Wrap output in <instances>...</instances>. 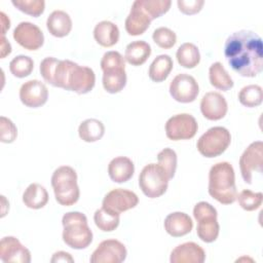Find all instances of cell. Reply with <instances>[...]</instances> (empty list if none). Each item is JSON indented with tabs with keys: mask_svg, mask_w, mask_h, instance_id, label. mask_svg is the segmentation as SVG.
<instances>
[{
	"mask_svg": "<svg viewBox=\"0 0 263 263\" xmlns=\"http://www.w3.org/2000/svg\"><path fill=\"white\" fill-rule=\"evenodd\" d=\"M224 55L237 74L255 77L263 70L262 38L250 30L233 32L225 41Z\"/></svg>",
	"mask_w": 263,
	"mask_h": 263,
	"instance_id": "obj_1",
	"label": "cell"
},
{
	"mask_svg": "<svg viewBox=\"0 0 263 263\" xmlns=\"http://www.w3.org/2000/svg\"><path fill=\"white\" fill-rule=\"evenodd\" d=\"M39 70L45 82L78 95L89 92L96 83V75L91 68L80 66L70 60L47 57L41 61Z\"/></svg>",
	"mask_w": 263,
	"mask_h": 263,
	"instance_id": "obj_2",
	"label": "cell"
},
{
	"mask_svg": "<svg viewBox=\"0 0 263 263\" xmlns=\"http://www.w3.org/2000/svg\"><path fill=\"white\" fill-rule=\"evenodd\" d=\"M208 190L209 194L222 204H230L236 200L235 174L229 162H217L211 167Z\"/></svg>",
	"mask_w": 263,
	"mask_h": 263,
	"instance_id": "obj_3",
	"label": "cell"
},
{
	"mask_svg": "<svg viewBox=\"0 0 263 263\" xmlns=\"http://www.w3.org/2000/svg\"><path fill=\"white\" fill-rule=\"evenodd\" d=\"M63 240L75 250L87 248L92 241V231L88 227L87 218L80 212H68L62 218Z\"/></svg>",
	"mask_w": 263,
	"mask_h": 263,
	"instance_id": "obj_4",
	"label": "cell"
},
{
	"mask_svg": "<svg viewBox=\"0 0 263 263\" xmlns=\"http://www.w3.org/2000/svg\"><path fill=\"white\" fill-rule=\"evenodd\" d=\"M51 186L55 200L65 206L75 204L80 196L77 184V174L69 165H62L54 170L51 176Z\"/></svg>",
	"mask_w": 263,
	"mask_h": 263,
	"instance_id": "obj_5",
	"label": "cell"
},
{
	"mask_svg": "<svg viewBox=\"0 0 263 263\" xmlns=\"http://www.w3.org/2000/svg\"><path fill=\"white\" fill-rule=\"evenodd\" d=\"M103 70V87L109 93H117L126 85L125 60L120 52L110 50L101 60Z\"/></svg>",
	"mask_w": 263,
	"mask_h": 263,
	"instance_id": "obj_6",
	"label": "cell"
},
{
	"mask_svg": "<svg viewBox=\"0 0 263 263\" xmlns=\"http://www.w3.org/2000/svg\"><path fill=\"white\" fill-rule=\"evenodd\" d=\"M193 217L197 221V236L208 243L215 241L220 231L217 210L210 202L199 201L193 209Z\"/></svg>",
	"mask_w": 263,
	"mask_h": 263,
	"instance_id": "obj_7",
	"label": "cell"
},
{
	"mask_svg": "<svg viewBox=\"0 0 263 263\" xmlns=\"http://www.w3.org/2000/svg\"><path fill=\"white\" fill-rule=\"evenodd\" d=\"M231 142V135L226 127L214 126L200 136L196 143L198 152L206 157L214 158L226 151Z\"/></svg>",
	"mask_w": 263,
	"mask_h": 263,
	"instance_id": "obj_8",
	"label": "cell"
},
{
	"mask_svg": "<svg viewBox=\"0 0 263 263\" xmlns=\"http://www.w3.org/2000/svg\"><path fill=\"white\" fill-rule=\"evenodd\" d=\"M168 181L164 170L158 163L145 165L139 176V186L149 198H157L163 195L167 189Z\"/></svg>",
	"mask_w": 263,
	"mask_h": 263,
	"instance_id": "obj_9",
	"label": "cell"
},
{
	"mask_svg": "<svg viewBox=\"0 0 263 263\" xmlns=\"http://www.w3.org/2000/svg\"><path fill=\"white\" fill-rule=\"evenodd\" d=\"M197 129L196 119L188 113L174 115L165 123V135L172 141L192 139L196 135Z\"/></svg>",
	"mask_w": 263,
	"mask_h": 263,
	"instance_id": "obj_10",
	"label": "cell"
},
{
	"mask_svg": "<svg viewBox=\"0 0 263 263\" xmlns=\"http://www.w3.org/2000/svg\"><path fill=\"white\" fill-rule=\"evenodd\" d=\"M262 166L263 143L262 141H255L246 148L239 158V168L243 181L247 184H252L253 173H262Z\"/></svg>",
	"mask_w": 263,
	"mask_h": 263,
	"instance_id": "obj_11",
	"label": "cell"
},
{
	"mask_svg": "<svg viewBox=\"0 0 263 263\" xmlns=\"http://www.w3.org/2000/svg\"><path fill=\"white\" fill-rule=\"evenodd\" d=\"M199 92V86L195 78L189 74L181 73L174 77L170 83V93L179 103H191L195 101Z\"/></svg>",
	"mask_w": 263,
	"mask_h": 263,
	"instance_id": "obj_12",
	"label": "cell"
},
{
	"mask_svg": "<svg viewBox=\"0 0 263 263\" xmlns=\"http://www.w3.org/2000/svg\"><path fill=\"white\" fill-rule=\"evenodd\" d=\"M125 246L117 239H105L92 252L91 263H121L126 259Z\"/></svg>",
	"mask_w": 263,
	"mask_h": 263,
	"instance_id": "obj_13",
	"label": "cell"
},
{
	"mask_svg": "<svg viewBox=\"0 0 263 263\" xmlns=\"http://www.w3.org/2000/svg\"><path fill=\"white\" fill-rule=\"evenodd\" d=\"M139 203L138 195L127 189L116 188L109 191L103 198L102 206L112 213L121 214L134 209Z\"/></svg>",
	"mask_w": 263,
	"mask_h": 263,
	"instance_id": "obj_14",
	"label": "cell"
},
{
	"mask_svg": "<svg viewBox=\"0 0 263 263\" xmlns=\"http://www.w3.org/2000/svg\"><path fill=\"white\" fill-rule=\"evenodd\" d=\"M12 36L17 44L28 50H37L44 43L41 29L30 22L20 23L13 30Z\"/></svg>",
	"mask_w": 263,
	"mask_h": 263,
	"instance_id": "obj_15",
	"label": "cell"
},
{
	"mask_svg": "<svg viewBox=\"0 0 263 263\" xmlns=\"http://www.w3.org/2000/svg\"><path fill=\"white\" fill-rule=\"evenodd\" d=\"M47 99L48 89L46 85L37 79L23 83L20 88V100L29 108H39L47 102Z\"/></svg>",
	"mask_w": 263,
	"mask_h": 263,
	"instance_id": "obj_16",
	"label": "cell"
},
{
	"mask_svg": "<svg viewBox=\"0 0 263 263\" xmlns=\"http://www.w3.org/2000/svg\"><path fill=\"white\" fill-rule=\"evenodd\" d=\"M0 259L3 262L30 263L31 253L14 236H5L0 241Z\"/></svg>",
	"mask_w": 263,
	"mask_h": 263,
	"instance_id": "obj_17",
	"label": "cell"
},
{
	"mask_svg": "<svg viewBox=\"0 0 263 263\" xmlns=\"http://www.w3.org/2000/svg\"><path fill=\"white\" fill-rule=\"evenodd\" d=\"M228 110L226 99L219 92H206L200 101V111L204 118L209 120L222 119Z\"/></svg>",
	"mask_w": 263,
	"mask_h": 263,
	"instance_id": "obj_18",
	"label": "cell"
},
{
	"mask_svg": "<svg viewBox=\"0 0 263 263\" xmlns=\"http://www.w3.org/2000/svg\"><path fill=\"white\" fill-rule=\"evenodd\" d=\"M205 260L204 250L193 241L177 246L171 253V263H203Z\"/></svg>",
	"mask_w": 263,
	"mask_h": 263,
	"instance_id": "obj_19",
	"label": "cell"
},
{
	"mask_svg": "<svg viewBox=\"0 0 263 263\" xmlns=\"http://www.w3.org/2000/svg\"><path fill=\"white\" fill-rule=\"evenodd\" d=\"M152 18L136 0L130 8V11L125 20V30L130 36H139L146 32L151 24Z\"/></svg>",
	"mask_w": 263,
	"mask_h": 263,
	"instance_id": "obj_20",
	"label": "cell"
},
{
	"mask_svg": "<svg viewBox=\"0 0 263 263\" xmlns=\"http://www.w3.org/2000/svg\"><path fill=\"white\" fill-rule=\"evenodd\" d=\"M163 226L171 236L180 237L191 232L193 222L187 214L183 212H174L165 217Z\"/></svg>",
	"mask_w": 263,
	"mask_h": 263,
	"instance_id": "obj_21",
	"label": "cell"
},
{
	"mask_svg": "<svg viewBox=\"0 0 263 263\" xmlns=\"http://www.w3.org/2000/svg\"><path fill=\"white\" fill-rule=\"evenodd\" d=\"M135 173V164L126 156H117L108 164V174L115 183L127 182Z\"/></svg>",
	"mask_w": 263,
	"mask_h": 263,
	"instance_id": "obj_22",
	"label": "cell"
},
{
	"mask_svg": "<svg viewBox=\"0 0 263 263\" xmlns=\"http://www.w3.org/2000/svg\"><path fill=\"white\" fill-rule=\"evenodd\" d=\"M48 32L58 38L67 36L72 30V20L64 10H53L46 20Z\"/></svg>",
	"mask_w": 263,
	"mask_h": 263,
	"instance_id": "obj_23",
	"label": "cell"
},
{
	"mask_svg": "<svg viewBox=\"0 0 263 263\" xmlns=\"http://www.w3.org/2000/svg\"><path fill=\"white\" fill-rule=\"evenodd\" d=\"M93 38L101 46L111 47L119 40V29L110 21H102L93 29Z\"/></svg>",
	"mask_w": 263,
	"mask_h": 263,
	"instance_id": "obj_24",
	"label": "cell"
},
{
	"mask_svg": "<svg viewBox=\"0 0 263 263\" xmlns=\"http://www.w3.org/2000/svg\"><path fill=\"white\" fill-rule=\"evenodd\" d=\"M151 54V46L144 40H136L127 44L124 60L132 66L143 65Z\"/></svg>",
	"mask_w": 263,
	"mask_h": 263,
	"instance_id": "obj_25",
	"label": "cell"
},
{
	"mask_svg": "<svg viewBox=\"0 0 263 263\" xmlns=\"http://www.w3.org/2000/svg\"><path fill=\"white\" fill-rule=\"evenodd\" d=\"M23 202L29 209H42L48 202V193L42 185L32 183L23 193Z\"/></svg>",
	"mask_w": 263,
	"mask_h": 263,
	"instance_id": "obj_26",
	"label": "cell"
},
{
	"mask_svg": "<svg viewBox=\"0 0 263 263\" xmlns=\"http://www.w3.org/2000/svg\"><path fill=\"white\" fill-rule=\"evenodd\" d=\"M173 67L174 63L168 54H159L153 60L149 67V78L154 82H162L168 77Z\"/></svg>",
	"mask_w": 263,
	"mask_h": 263,
	"instance_id": "obj_27",
	"label": "cell"
},
{
	"mask_svg": "<svg viewBox=\"0 0 263 263\" xmlns=\"http://www.w3.org/2000/svg\"><path fill=\"white\" fill-rule=\"evenodd\" d=\"M105 134V125L96 118L83 120L78 127L79 138L87 143H93L103 138Z\"/></svg>",
	"mask_w": 263,
	"mask_h": 263,
	"instance_id": "obj_28",
	"label": "cell"
},
{
	"mask_svg": "<svg viewBox=\"0 0 263 263\" xmlns=\"http://www.w3.org/2000/svg\"><path fill=\"white\" fill-rule=\"evenodd\" d=\"M209 79L212 86L223 91H227L234 85L232 78L220 62L211 65L209 69Z\"/></svg>",
	"mask_w": 263,
	"mask_h": 263,
	"instance_id": "obj_29",
	"label": "cell"
},
{
	"mask_svg": "<svg viewBox=\"0 0 263 263\" xmlns=\"http://www.w3.org/2000/svg\"><path fill=\"white\" fill-rule=\"evenodd\" d=\"M176 58L179 65L183 68L193 69L200 62V52L195 44L191 42H185L181 44L177 49Z\"/></svg>",
	"mask_w": 263,
	"mask_h": 263,
	"instance_id": "obj_30",
	"label": "cell"
},
{
	"mask_svg": "<svg viewBox=\"0 0 263 263\" xmlns=\"http://www.w3.org/2000/svg\"><path fill=\"white\" fill-rule=\"evenodd\" d=\"M119 216V214L112 213L102 206L95 212L93 221L100 230L104 232H111L118 227L120 221Z\"/></svg>",
	"mask_w": 263,
	"mask_h": 263,
	"instance_id": "obj_31",
	"label": "cell"
},
{
	"mask_svg": "<svg viewBox=\"0 0 263 263\" xmlns=\"http://www.w3.org/2000/svg\"><path fill=\"white\" fill-rule=\"evenodd\" d=\"M239 103L248 108H254L261 105L263 101V90L260 85L250 84L243 86L238 92Z\"/></svg>",
	"mask_w": 263,
	"mask_h": 263,
	"instance_id": "obj_32",
	"label": "cell"
},
{
	"mask_svg": "<svg viewBox=\"0 0 263 263\" xmlns=\"http://www.w3.org/2000/svg\"><path fill=\"white\" fill-rule=\"evenodd\" d=\"M34 69L33 60L25 54H20L13 58L9 63L10 73L17 78H24L29 76Z\"/></svg>",
	"mask_w": 263,
	"mask_h": 263,
	"instance_id": "obj_33",
	"label": "cell"
},
{
	"mask_svg": "<svg viewBox=\"0 0 263 263\" xmlns=\"http://www.w3.org/2000/svg\"><path fill=\"white\" fill-rule=\"evenodd\" d=\"M236 199L241 209L248 212H252L261 206L263 194L262 192H253L249 189H245L236 195Z\"/></svg>",
	"mask_w": 263,
	"mask_h": 263,
	"instance_id": "obj_34",
	"label": "cell"
},
{
	"mask_svg": "<svg viewBox=\"0 0 263 263\" xmlns=\"http://www.w3.org/2000/svg\"><path fill=\"white\" fill-rule=\"evenodd\" d=\"M138 1L140 5L144 8V10L152 18V21L166 13L170 10L172 5V1L170 0H138Z\"/></svg>",
	"mask_w": 263,
	"mask_h": 263,
	"instance_id": "obj_35",
	"label": "cell"
},
{
	"mask_svg": "<svg viewBox=\"0 0 263 263\" xmlns=\"http://www.w3.org/2000/svg\"><path fill=\"white\" fill-rule=\"evenodd\" d=\"M158 164L164 170L168 180L173 179L177 168V153L171 148H164L157 154Z\"/></svg>",
	"mask_w": 263,
	"mask_h": 263,
	"instance_id": "obj_36",
	"label": "cell"
},
{
	"mask_svg": "<svg viewBox=\"0 0 263 263\" xmlns=\"http://www.w3.org/2000/svg\"><path fill=\"white\" fill-rule=\"evenodd\" d=\"M11 3L20 11L34 17L41 15L45 8L43 0H12Z\"/></svg>",
	"mask_w": 263,
	"mask_h": 263,
	"instance_id": "obj_37",
	"label": "cell"
},
{
	"mask_svg": "<svg viewBox=\"0 0 263 263\" xmlns=\"http://www.w3.org/2000/svg\"><path fill=\"white\" fill-rule=\"evenodd\" d=\"M152 39L155 44L160 48L170 49L176 44L177 35L173 30L166 27H159L154 30L152 34Z\"/></svg>",
	"mask_w": 263,
	"mask_h": 263,
	"instance_id": "obj_38",
	"label": "cell"
},
{
	"mask_svg": "<svg viewBox=\"0 0 263 263\" xmlns=\"http://www.w3.org/2000/svg\"><path fill=\"white\" fill-rule=\"evenodd\" d=\"M0 132L1 138L0 141L2 143H12L17 136V129L14 123L6 118L5 116L0 117Z\"/></svg>",
	"mask_w": 263,
	"mask_h": 263,
	"instance_id": "obj_39",
	"label": "cell"
},
{
	"mask_svg": "<svg viewBox=\"0 0 263 263\" xmlns=\"http://www.w3.org/2000/svg\"><path fill=\"white\" fill-rule=\"evenodd\" d=\"M204 4L203 0H178L177 5L179 10L187 15L198 13Z\"/></svg>",
	"mask_w": 263,
	"mask_h": 263,
	"instance_id": "obj_40",
	"label": "cell"
},
{
	"mask_svg": "<svg viewBox=\"0 0 263 263\" xmlns=\"http://www.w3.org/2000/svg\"><path fill=\"white\" fill-rule=\"evenodd\" d=\"M50 262H52V263H54V262H74V259L72 258V256L69 253L64 252V251H59L52 255Z\"/></svg>",
	"mask_w": 263,
	"mask_h": 263,
	"instance_id": "obj_41",
	"label": "cell"
},
{
	"mask_svg": "<svg viewBox=\"0 0 263 263\" xmlns=\"http://www.w3.org/2000/svg\"><path fill=\"white\" fill-rule=\"evenodd\" d=\"M11 52V45L6 40L5 36L1 37V59H4Z\"/></svg>",
	"mask_w": 263,
	"mask_h": 263,
	"instance_id": "obj_42",
	"label": "cell"
},
{
	"mask_svg": "<svg viewBox=\"0 0 263 263\" xmlns=\"http://www.w3.org/2000/svg\"><path fill=\"white\" fill-rule=\"evenodd\" d=\"M0 20H1V29H2V36H5L6 31L9 29L10 27V21L7 17V15L2 11L0 12Z\"/></svg>",
	"mask_w": 263,
	"mask_h": 263,
	"instance_id": "obj_43",
	"label": "cell"
}]
</instances>
